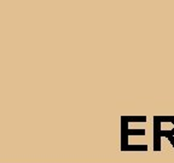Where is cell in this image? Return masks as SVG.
I'll return each instance as SVG.
<instances>
[]
</instances>
